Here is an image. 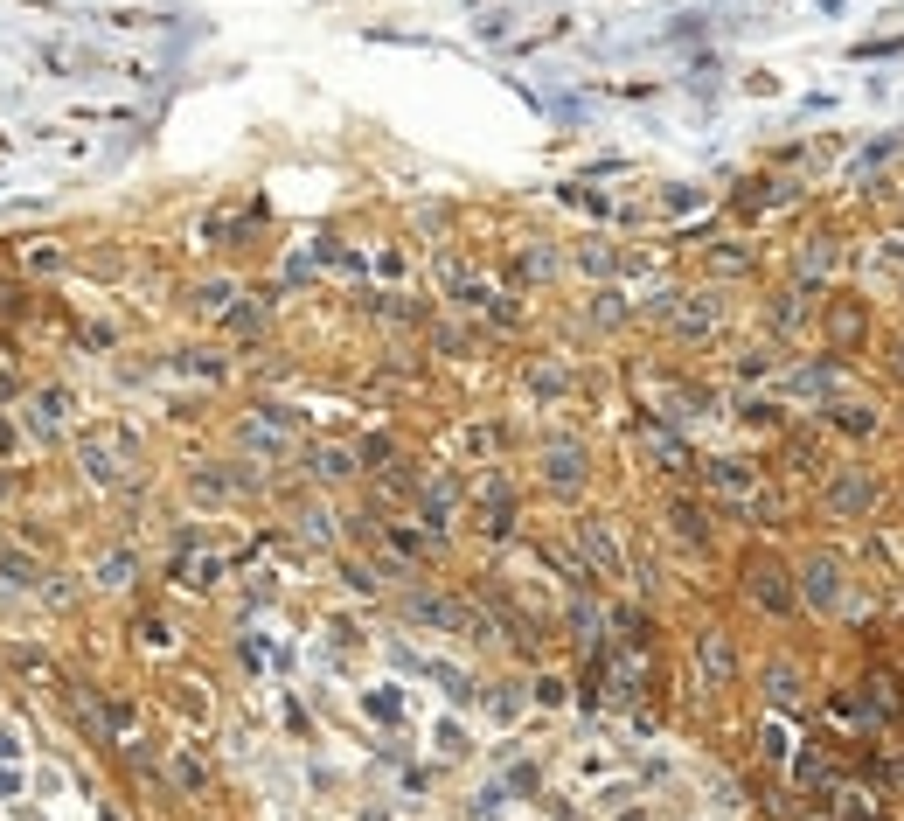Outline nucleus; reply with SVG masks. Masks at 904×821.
<instances>
[{"label": "nucleus", "instance_id": "20e7f679", "mask_svg": "<svg viewBox=\"0 0 904 821\" xmlns=\"http://www.w3.org/2000/svg\"><path fill=\"white\" fill-rule=\"evenodd\" d=\"M578 536H585V557L598 564V571H606V578H626V557H619V543H612L606 522H585Z\"/></svg>", "mask_w": 904, "mask_h": 821}, {"label": "nucleus", "instance_id": "1a4fd4ad", "mask_svg": "<svg viewBox=\"0 0 904 821\" xmlns=\"http://www.w3.org/2000/svg\"><path fill=\"white\" fill-rule=\"evenodd\" d=\"M578 474H585V460H578L571 446H557V452H550V480H557V487H578Z\"/></svg>", "mask_w": 904, "mask_h": 821}, {"label": "nucleus", "instance_id": "6e6552de", "mask_svg": "<svg viewBox=\"0 0 904 821\" xmlns=\"http://www.w3.org/2000/svg\"><path fill=\"white\" fill-rule=\"evenodd\" d=\"M640 446L654 452V460H661L668 474H682V467H689V460H682V446H675V439H668V432H640Z\"/></svg>", "mask_w": 904, "mask_h": 821}, {"label": "nucleus", "instance_id": "0eeeda50", "mask_svg": "<svg viewBox=\"0 0 904 821\" xmlns=\"http://www.w3.org/2000/svg\"><path fill=\"white\" fill-rule=\"evenodd\" d=\"M758 752H766L772 766H786V759H793V731H786V724H779V717H772L766 731H758Z\"/></svg>", "mask_w": 904, "mask_h": 821}, {"label": "nucleus", "instance_id": "9b49d317", "mask_svg": "<svg viewBox=\"0 0 904 821\" xmlns=\"http://www.w3.org/2000/svg\"><path fill=\"white\" fill-rule=\"evenodd\" d=\"M870 495H877L870 480H842V487H835V502H842V508H863V502H870Z\"/></svg>", "mask_w": 904, "mask_h": 821}, {"label": "nucleus", "instance_id": "4468645a", "mask_svg": "<svg viewBox=\"0 0 904 821\" xmlns=\"http://www.w3.org/2000/svg\"><path fill=\"white\" fill-rule=\"evenodd\" d=\"M223 299H230V286H202V299H195V307H202V314H223Z\"/></svg>", "mask_w": 904, "mask_h": 821}, {"label": "nucleus", "instance_id": "423d86ee", "mask_svg": "<svg viewBox=\"0 0 904 821\" xmlns=\"http://www.w3.org/2000/svg\"><path fill=\"white\" fill-rule=\"evenodd\" d=\"M766 696H772V710H793V703H800V675H793L786 662L766 668Z\"/></svg>", "mask_w": 904, "mask_h": 821}, {"label": "nucleus", "instance_id": "39448f33", "mask_svg": "<svg viewBox=\"0 0 904 821\" xmlns=\"http://www.w3.org/2000/svg\"><path fill=\"white\" fill-rule=\"evenodd\" d=\"M696 662L710 668V683H731V647H723V634H703V640H696Z\"/></svg>", "mask_w": 904, "mask_h": 821}, {"label": "nucleus", "instance_id": "7ed1b4c3", "mask_svg": "<svg viewBox=\"0 0 904 821\" xmlns=\"http://www.w3.org/2000/svg\"><path fill=\"white\" fill-rule=\"evenodd\" d=\"M800 592H807L814 606H835V592H842V578H835V557H807V564H800Z\"/></svg>", "mask_w": 904, "mask_h": 821}, {"label": "nucleus", "instance_id": "9d476101", "mask_svg": "<svg viewBox=\"0 0 904 821\" xmlns=\"http://www.w3.org/2000/svg\"><path fill=\"white\" fill-rule=\"evenodd\" d=\"M35 424H42V432H63V390H49V397L35 404Z\"/></svg>", "mask_w": 904, "mask_h": 821}, {"label": "nucleus", "instance_id": "f03ea898", "mask_svg": "<svg viewBox=\"0 0 904 821\" xmlns=\"http://www.w3.org/2000/svg\"><path fill=\"white\" fill-rule=\"evenodd\" d=\"M745 578H751V599H766L772 612H786V606H793V592H786V571H779L772 557H751V571H745Z\"/></svg>", "mask_w": 904, "mask_h": 821}, {"label": "nucleus", "instance_id": "ddd939ff", "mask_svg": "<svg viewBox=\"0 0 904 821\" xmlns=\"http://www.w3.org/2000/svg\"><path fill=\"white\" fill-rule=\"evenodd\" d=\"M675 530H682V536H689V543H696V536H703V515H696V508L682 502V508H675Z\"/></svg>", "mask_w": 904, "mask_h": 821}, {"label": "nucleus", "instance_id": "f257e3e1", "mask_svg": "<svg viewBox=\"0 0 904 821\" xmlns=\"http://www.w3.org/2000/svg\"><path fill=\"white\" fill-rule=\"evenodd\" d=\"M84 460H91V474L105 480H126V467H133V439H126V432H91V439H84Z\"/></svg>", "mask_w": 904, "mask_h": 821}, {"label": "nucleus", "instance_id": "f8f14e48", "mask_svg": "<svg viewBox=\"0 0 904 821\" xmlns=\"http://www.w3.org/2000/svg\"><path fill=\"white\" fill-rule=\"evenodd\" d=\"M174 780H182V787H202L209 772H202V759H195V752H182V759H174Z\"/></svg>", "mask_w": 904, "mask_h": 821}]
</instances>
